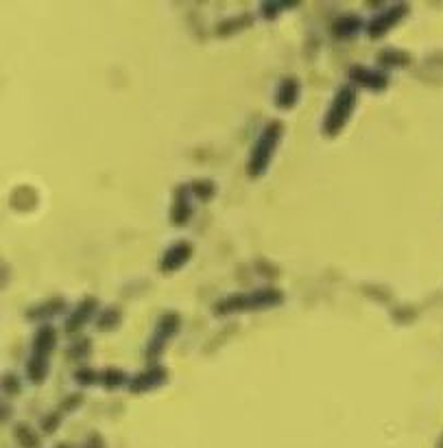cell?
I'll use <instances>...</instances> for the list:
<instances>
[{"instance_id": "3", "label": "cell", "mask_w": 443, "mask_h": 448, "mask_svg": "<svg viewBox=\"0 0 443 448\" xmlns=\"http://www.w3.org/2000/svg\"><path fill=\"white\" fill-rule=\"evenodd\" d=\"M439 448H443V440H441V442H439Z\"/></svg>"}, {"instance_id": "4", "label": "cell", "mask_w": 443, "mask_h": 448, "mask_svg": "<svg viewBox=\"0 0 443 448\" xmlns=\"http://www.w3.org/2000/svg\"><path fill=\"white\" fill-rule=\"evenodd\" d=\"M62 448H64V446H62Z\"/></svg>"}, {"instance_id": "2", "label": "cell", "mask_w": 443, "mask_h": 448, "mask_svg": "<svg viewBox=\"0 0 443 448\" xmlns=\"http://www.w3.org/2000/svg\"><path fill=\"white\" fill-rule=\"evenodd\" d=\"M86 448H103V440L99 437V435H92L90 440H88V446Z\"/></svg>"}, {"instance_id": "1", "label": "cell", "mask_w": 443, "mask_h": 448, "mask_svg": "<svg viewBox=\"0 0 443 448\" xmlns=\"http://www.w3.org/2000/svg\"><path fill=\"white\" fill-rule=\"evenodd\" d=\"M15 435H18V440H20L27 448H35V446H37V437L31 433V428L25 426V424L18 426V433H15Z\"/></svg>"}]
</instances>
